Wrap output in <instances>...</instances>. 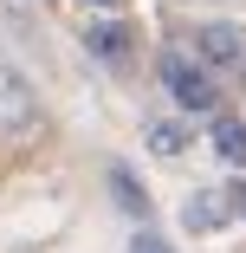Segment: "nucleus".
I'll use <instances>...</instances> for the list:
<instances>
[{"label":"nucleus","instance_id":"obj_7","mask_svg":"<svg viewBox=\"0 0 246 253\" xmlns=\"http://www.w3.org/2000/svg\"><path fill=\"white\" fill-rule=\"evenodd\" d=\"M214 149H220V163H246V124L240 117H214Z\"/></svg>","mask_w":246,"mask_h":253},{"label":"nucleus","instance_id":"obj_6","mask_svg":"<svg viewBox=\"0 0 246 253\" xmlns=\"http://www.w3.org/2000/svg\"><path fill=\"white\" fill-rule=\"evenodd\" d=\"M84 45H91L97 59H123V52H130V33L110 26V20H97V26H84Z\"/></svg>","mask_w":246,"mask_h":253},{"label":"nucleus","instance_id":"obj_8","mask_svg":"<svg viewBox=\"0 0 246 253\" xmlns=\"http://www.w3.org/2000/svg\"><path fill=\"white\" fill-rule=\"evenodd\" d=\"M149 149H156V156H181V149H188V136H181V124H149Z\"/></svg>","mask_w":246,"mask_h":253},{"label":"nucleus","instance_id":"obj_10","mask_svg":"<svg viewBox=\"0 0 246 253\" xmlns=\"http://www.w3.org/2000/svg\"><path fill=\"white\" fill-rule=\"evenodd\" d=\"M227 195H233V214H246V188H227Z\"/></svg>","mask_w":246,"mask_h":253},{"label":"nucleus","instance_id":"obj_4","mask_svg":"<svg viewBox=\"0 0 246 253\" xmlns=\"http://www.w3.org/2000/svg\"><path fill=\"white\" fill-rule=\"evenodd\" d=\"M227 214H233V195L227 188H194L181 201V227L188 234H214V227H227Z\"/></svg>","mask_w":246,"mask_h":253},{"label":"nucleus","instance_id":"obj_3","mask_svg":"<svg viewBox=\"0 0 246 253\" xmlns=\"http://www.w3.org/2000/svg\"><path fill=\"white\" fill-rule=\"evenodd\" d=\"M194 52H201L208 65H240L246 59V33L240 26H227V20H208V26H194Z\"/></svg>","mask_w":246,"mask_h":253},{"label":"nucleus","instance_id":"obj_11","mask_svg":"<svg viewBox=\"0 0 246 253\" xmlns=\"http://www.w3.org/2000/svg\"><path fill=\"white\" fill-rule=\"evenodd\" d=\"M84 7H123V0H84Z\"/></svg>","mask_w":246,"mask_h":253},{"label":"nucleus","instance_id":"obj_1","mask_svg":"<svg viewBox=\"0 0 246 253\" xmlns=\"http://www.w3.org/2000/svg\"><path fill=\"white\" fill-rule=\"evenodd\" d=\"M33 124H39V91L13 65H0V143H20Z\"/></svg>","mask_w":246,"mask_h":253},{"label":"nucleus","instance_id":"obj_2","mask_svg":"<svg viewBox=\"0 0 246 253\" xmlns=\"http://www.w3.org/2000/svg\"><path fill=\"white\" fill-rule=\"evenodd\" d=\"M162 84H169V97H175L181 111H214L220 104L214 78L194 65V59H181V52H162Z\"/></svg>","mask_w":246,"mask_h":253},{"label":"nucleus","instance_id":"obj_5","mask_svg":"<svg viewBox=\"0 0 246 253\" xmlns=\"http://www.w3.org/2000/svg\"><path fill=\"white\" fill-rule=\"evenodd\" d=\"M110 195H117V208H123V214H136V221H149V188H142V182H136V175H130L123 163L110 169Z\"/></svg>","mask_w":246,"mask_h":253},{"label":"nucleus","instance_id":"obj_9","mask_svg":"<svg viewBox=\"0 0 246 253\" xmlns=\"http://www.w3.org/2000/svg\"><path fill=\"white\" fill-rule=\"evenodd\" d=\"M130 253H175V247H169V240H162V234H149V227H142V234H136V240H130Z\"/></svg>","mask_w":246,"mask_h":253}]
</instances>
